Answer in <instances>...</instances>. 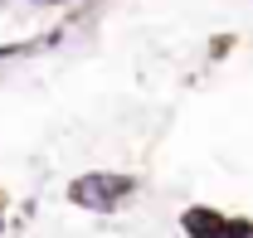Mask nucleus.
I'll return each instance as SVG.
<instances>
[{"label":"nucleus","mask_w":253,"mask_h":238,"mask_svg":"<svg viewBox=\"0 0 253 238\" xmlns=\"http://www.w3.org/2000/svg\"><path fill=\"white\" fill-rule=\"evenodd\" d=\"M126 190H131V180H122V175H112V180H83V185L73 190V199H83V204H93V209H112V199L126 195Z\"/></svg>","instance_id":"f257e3e1"}]
</instances>
